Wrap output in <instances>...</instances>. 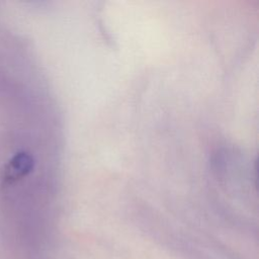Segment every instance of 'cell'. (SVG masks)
I'll return each mask as SVG.
<instances>
[{"label": "cell", "instance_id": "6da1fadb", "mask_svg": "<svg viewBox=\"0 0 259 259\" xmlns=\"http://www.w3.org/2000/svg\"><path fill=\"white\" fill-rule=\"evenodd\" d=\"M33 168L32 157L25 153L19 152L15 154L6 164L3 171V179L5 182H14L27 175Z\"/></svg>", "mask_w": 259, "mask_h": 259}]
</instances>
